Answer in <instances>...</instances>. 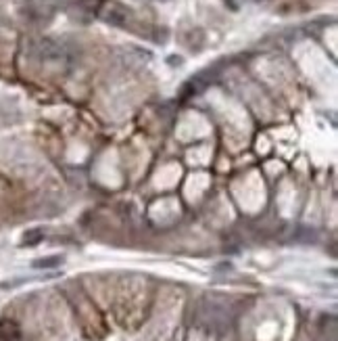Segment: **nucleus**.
<instances>
[{"mask_svg": "<svg viewBox=\"0 0 338 341\" xmlns=\"http://www.w3.org/2000/svg\"><path fill=\"white\" fill-rule=\"evenodd\" d=\"M61 262V258H46V260H38L36 262V268H48V266H57Z\"/></svg>", "mask_w": 338, "mask_h": 341, "instance_id": "obj_1", "label": "nucleus"}]
</instances>
